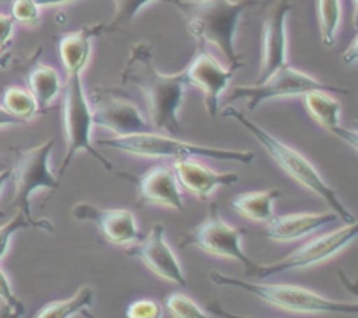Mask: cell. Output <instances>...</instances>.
<instances>
[{"label":"cell","instance_id":"6da1fadb","mask_svg":"<svg viewBox=\"0 0 358 318\" xmlns=\"http://www.w3.org/2000/svg\"><path fill=\"white\" fill-rule=\"evenodd\" d=\"M124 86H135L145 98L152 128L166 135L178 136L182 133L178 112L184 101L185 82L184 72L163 73L154 63V49L149 42H136L129 49L128 62L121 73Z\"/></svg>","mask_w":358,"mask_h":318},{"label":"cell","instance_id":"7a4b0ae2","mask_svg":"<svg viewBox=\"0 0 358 318\" xmlns=\"http://www.w3.org/2000/svg\"><path fill=\"white\" fill-rule=\"evenodd\" d=\"M261 0H180L175 7L185 17L187 31L199 45H213L227 59V65L243 66L236 51V31L241 16Z\"/></svg>","mask_w":358,"mask_h":318},{"label":"cell","instance_id":"3957f363","mask_svg":"<svg viewBox=\"0 0 358 318\" xmlns=\"http://www.w3.org/2000/svg\"><path fill=\"white\" fill-rule=\"evenodd\" d=\"M222 117L236 119V121L240 122V124L243 126L259 143H261L262 149L271 156V159L275 161L290 178H294L297 184L303 185L308 191L315 192L318 198L324 199L339 219L345 220L346 224L357 222V217L346 208L345 203H343L341 198L338 196V192L325 182V178L322 177L320 171H318L317 168L313 166V163H311L306 156H303L299 150H296L294 147H290L289 143L282 142V140H278L276 136H273L271 133L262 129L261 126L255 124L252 119H248L243 112L236 110V108H224Z\"/></svg>","mask_w":358,"mask_h":318},{"label":"cell","instance_id":"277c9868","mask_svg":"<svg viewBox=\"0 0 358 318\" xmlns=\"http://www.w3.org/2000/svg\"><path fill=\"white\" fill-rule=\"evenodd\" d=\"M96 143L107 147V149L138 157H210V159L234 161L240 164H250L255 157V154L250 150L206 147L185 142L178 136L166 135V133L163 135V133L156 131L136 133V135L128 136H110V138H100Z\"/></svg>","mask_w":358,"mask_h":318},{"label":"cell","instance_id":"5b68a950","mask_svg":"<svg viewBox=\"0 0 358 318\" xmlns=\"http://www.w3.org/2000/svg\"><path fill=\"white\" fill-rule=\"evenodd\" d=\"M210 280L219 287H234V289L245 290L257 299L280 308V310L292 311V313H345L357 315V303H345V301H334L329 297L320 296L310 289L290 283H248L245 280L233 278V276L222 275L219 271L210 273Z\"/></svg>","mask_w":358,"mask_h":318},{"label":"cell","instance_id":"8992f818","mask_svg":"<svg viewBox=\"0 0 358 318\" xmlns=\"http://www.w3.org/2000/svg\"><path fill=\"white\" fill-rule=\"evenodd\" d=\"M62 124L63 136H65L66 150L62 164L58 170V178L65 175V170L70 166L73 157L86 150L90 152L101 166L107 171H114V164L101 156L93 145L91 131H93V114H91V103L84 89L83 77L79 73L76 75H66V82L62 89Z\"/></svg>","mask_w":358,"mask_h":318},{"label":"cell","instance_id":"52a82bcc","mask_svg":"<svg viewBox=\"0 0 358 318\" xmlns=\"http://www.w3.org/2000/svg\"><path fill=\"white\" fill-rule=\"evenodd\" d=\"M55 140H45L41 145L30 149H14L16 161L10 168V180L14 184L13 208H17L30 220L31 227L44 229L45 233H52V224L44 219L31 217L30 198L37 191H58L59 178L55 177L49 166Z\"/></svg>","mask_w":358,"mask_h":318},{"label":"cell","instance_id":"ba28073f","mask_svg":"<svg viewBox=\"0 0 358 318\" xmlns=\"http://www.w3.org/2000/svg\"><path fill=\"white\" fill-rule=\"evenodd\" d=\"M311 89H327L331 93L339 94H352L348 87H339L325 84L322 80L315 79L310 73L303 70L294 68L290 63L280 66L278 70L271 73L268 79L255 82L254 86H236L233 87L229 94V101L245 100L248 110H255L261 107L264 101L273 100V98L282 96H303L304 93Z\"/></svg>","mask_w":358,"mask_h":318},{"label":"cell","instance_id":"9c48e42d","mask_svg":"<svg viewBox=\"0 0 358 318\" xmlns=\"http://www.w3.org/2000/svg\"><path fill=\"white\" fill-rule=\"evenodd\" d=\"M245 236L243 229L229 226L222 217L219 215V205L215 201L210 203L208 217L199 224L198 227L187 233L182 240L180 247H194L198 250L205 252V254L217 255V257L224 259H234L240 262L248 275L257 273L259 266L257 262L252 261L241 248V240Z\"/></svg>","mask_w":358,"mask_h":318},{"label":"cell","instance_id":"30bf717a","mask_svg":"<svg viewBox=\"0 0 358 318\" xmlns=\"http://www.w3.org/2000/svg\"><path fill=\"white\" fill-rule=\"evenodd\" d=\"M357 233L358 226L357 222H353L341 227V229H336L332 233H325L322 236L313 238L308 243H304L303 247L294 250L292 254L283 257L282 261L273 262V264H261L257 273H255V276H259V278H268V276L278 275V273L292 271V269H306L311 268V266L320 264V262L334 257L338 252L348 247L355 240Z\"/></svg>","mask_w":358,"mask_h":318},{"label":"cell","instance_id":"8fae6325","mask_svg":"<svg viewBox=\"0 0 358 318\" xmlns=\"http://www.w3.org/2000/svg\"><path fill=\"white\" fill-rule=\"evenodd\" d=\"M87 98L91 103L93 124L108 129L114 136L156 131L145 119V115L140 112V108L115 91L98 87Z\"/></svg>","mask_w":358,"mask_h":318},{"label":"cell","instance_id":"7c38bea8","mask_svg":"<svg viewBox=\"0 0 358 318\" xmlns=\"http://www.w3.org/2000/svg\"><path fill=\"white\" fill-rule=\"evenodd\" d=\"M240 68L236 65H220L205 45H199V51L196 52L194 58L191 59L184 72L185 82L187 86L198 87L205 94V105L208 110L210 117L215 119L219 115V103L220 96L229 86L234 72Z\"/></svg>","mask_w":358,"mask_h":318},{"label":"cell","instance_id":"4fadbf2b","mask_svg":"<svg viewBox=\"0 0 358 318\" xmlns=\"http://www.w3.org/2000/svg\"><path fill=\"white\" fill-rule=\"evenodd\" d=\"M129 255L138 259L149 271H152L159 278L177 283L180 287H187V278H185L180 261L164 236L163 224H154L150 233L142 241H136L135 247L129 248Z\"/></svg>","mask_w":358,"mask_h":318},{"label":"cell","instance_id":"5bb4252c","mask_svg":"<svg viewBox=\"0 0 358 318\" xmlns=\"http://www.w3.org/2000/svg\"><path fill=\"white\" fill-rule=\"evenodd\" d=\"M292 3L290 0H275L266 13L262 24V66L257 82L268 79L275 70L287 65V16Z\"/></svg>","mask_w":358,"mask_h":318},{"label":"cell","instance_id":"9a60e30c","mask_svg":"<svg viewBox=\"0 0 358 318\" xmlns=\"http://www.w3.org/2000/svg\"><path fill=\"white\" fill-rule=\"evenodd\" d=\"M72 217L96 224L105 240L114 245H133L140 240L138 222L126 208H100L83 201L73 205Z\"/></svg>","mask_w":358,"mask_h":318},{"label":"cell","instance_id":"2e32d148","mask_svg":"<svg viewBox=\"0 0 358 318\" xmlns=\"http://www.w3.org/2000/svg\"><path fill=\"white\" fill-rule=\"evenodd\" d=\"M121 177L128 178L136 185L142 205L168 206V208L178 210V212L184 210L180 184H178L173 168L168 164H156L140 177H131L126 173H121Z\"/></svg>","mask_w":358,"mask_h":318},{"label":"cell","instance_id":"e0dca14e","mask_svg":"<svg viewBox=\"0 0 358 318\" xmlns=\"http://www.w3.org/2000/svg\"><path fill=\"white\" fill-rule=\"evenodd\" d=\"M173 171L178 184L199 199H206L219 187H229L240 180L236 173H217L194 157H177Z\"/></svg>","mask_w":358,"mask_h":318},{"label":"cell","instance_id":"ac0fdd59","mask_svg":"<svg viewBox=\"0 0 358 318\" xmlns=\"http://www.w3.org/2000/svg\"><path fill=\"white\" fill-rule=\"evenodd\" d=\"M304 107L315 122L325 128L327 131L334 133L339 140L348 143L352 149L357 150L358 135L353 129H346L341 126V103L336 100L327 89H311L303 94Z\"/></svg>","mask_w":358,"mask_h":318},{"label":"cell","instance_id":"d6986e66","mask_svg":"<svg viewBox=\"0 0 358 318\" xmlns=\"http://www.w3.org/2000/svg\"><path fill=\"white\" fill-rule=\"evenodd\" d=\"M105 34V24H87L77 31H70L59 37L58 41V58L66 75L83 73L91 58L93 41Z\"/></svg>","mask_w":358,"mask_h":318},{"label":"cell","instance_id":"ffe728a7","mask_svg":"<svg viewBox=\"0 0 358 318\" xmlns=\"http://www.w3.org/2000/svg\"><path fill=\"white\" fill-rule=\"evenodd\" d=\"M338 215L329 213H289V215H273L266 226V238L271 241H292L334 224Z\"/></svg>","mask_w":358,"mask_h":318},{"label":"cell","instance_id":"44dd1931","mask_svg":"<svg viewBox=\"0 0 358 318\" xmlns=\"http://www.w3.org/2000/svg\"><path fill=\"white\" fill-rule=\"evenodd\" d=\"M27 80L28 91H30L31 96L35 98L38 112H41V114H45L49 105H51L52 101H55V98L62 93V75H59L58 70L52 68V66L37 63V65L28 72Z\"/></svg>","mask_w":358,"mask_h":318},{"label":"cell","instance_id":"7402d4cb","mask_svg":"<svg viewBox=\"0 0 358 318\" xmlns=\"http://www.w3.org/2000/svg\"><path fill=\"white\" fill-rule=\"evenodd\" d=\"M282 196L278 189H268V191H252L241 192L231 199V208L241 217L257 222H268L275 215V201Z\"/></svg>","mask_w":358,"mask_h":318},{"label":"cell","instance_id":"603a6c76","mask_svg":"<svg viewBox=\"0 0 358 318\" xmlns=\"http://www.w3.org/2000/svg\"><path fill=\"white\" fill-rule=\"evenodd\" d=\"M93 297L94 290L93 287L84 285L73 294L69 299L62 301H52L48 303L45 306H42L37 313L34 315L35 318H72L77 315L84 313L86 310H90L93 306Z\"/></svg>","mask_w":358,"mask_h":318},{"label":"cell","instance_id":"cb8c5ba5","mask_svg":"<svg viewBox=\"0 0 358 318\" xmlns=\"http://www.w3.org/2000/svg\"><path fill=\"white\" fill-rule=\"evenodd\" d=\"M317 17L322 42H324V45L331 48V45H334L339 27H341V0H317Z\"/></svg>","mask_w":358,"mask_h":318},{"label":"cell","instance_id":"d4e9b609","mask_svg":"<svg viewBox=\"0 0 358 318\" xmlns=\"http://www.w3.org/2000/svg\"><path fill=\"white\" fill-rule=\"evenodd\" d=\"M2 107L6 108L10 115H14V117H17L23 122L31 121L35 115L41 114L37 103H35V98L31 96L30 91L17 86H10L3 89Z\"/></svg>","mask_w":358,"mask_h":318},{"label":"cell","instance_id":"484cf974","mask_svg":"<svg viewBox=\"0 0 358 318\" xmlns=\"http://www.w3.org/2000/svg\"><path fill=\"white\" fill-rule=\"evenodd\" d=\"M152 2L156 0H114V16H112L110 23L105 24V34H115L131 24L140 10Z\"/></svg>","mask_w":358,"mask_h":318},{"label":"cell","instance_id":"4316f807","mask_svg":"<svg viewBox=\"0 0 358 318\" xmlns=\"http://www.w3.org/2000/svg\"><path fill=\"white\" fill-rule=\"evenodd\" d=\"M164 308L170 311L171 317L175 318H208L210 313H206L196 301L187 297L185 294L171 292L164 299Z\"/></svg>","mask_w":358,"mask_h":318},{"label":"cell","instance_id":"83f0119b","mask_svg":"<svg viewBox=\"0 0 358 318\" xmlns=\"http://www.w3.org/2000/svg\"><path fill=\"white\" fill-rule=\"evenodd\" d=\"M10 2V17L14 23L24 24V27H38L42 21L41 6L34 0H9Z\"/></svg>","mask_w":358,"mask_h":318},{"label":"cell","instance_id":"f1b7e54d","mask_svg":"<svg viewBox=\"0 0 358 318\" xmlns=\"http://www.w3.org/2000/svg\"><path fill=\"white\" fill-rule=\"evenodd\" d=\"M0 311H2L0 315H6V317H23L24 315L23 303L16 297L13 285L2 268H0Z\"/></svg>","mask_w":358,"mask_h":318},{"label":"cell","instance_id":"f546056e","mask_svg":"<svg viewBox=\"0 0 358 318\" xmlns=\"http://www.w3.org/2000/svg\"><path fill=\"white\" fill-rule=\"evenodd\" d=\"M27 227H31V224L30 220L24 217V213L20 212V210H17V213L13 219L7 220L6 224L0 226V259H2L3 255L7 254V250H9V243L10 240H13L14 234L21 229H27Z\"/></svg>","mask_w":358,"mask_h":318},{"label":"cell","instance_id":"4dcf8cb0","mask_svg":"<svg viewBox=\"0 0 358 318\" xmlns=\"http://www.w3.org/2000/svg\"><path fill=\"white\" fill-rule=\"evenodd\" d=\"M128 318H159L163 317V308L154 299H136L126 308Z\"/></svg>","mask_w":358,"mask_h":318},{"label":"cell","instance_id":"1f68e13d","mask_svg":"<svg viewBox=\"0 0 358 318\" xmlns=\"http://www.w3.org/2000/svg\"><path fill=\"white\" fill-rule=\"evenodd\" d=\"M14 20L10 16L0 13V48L10 45V38L14 34Z\"/></svg>","mask_w":358,"mask_h":318},{"label":"cell","instance_id":"d6a6232c","mask_svg":"<svg viewBox=\"0 0 358 318\" xmlns=\"http://www.w3.org/2000/svg\"><path fill=\"white\" fill-rule=\"evenodd\" d=\"M17 124H24L23 121H20L17 117L10 115L6 108L0 105V126H17Z\"/></svg>","mask_w":358,"mask_h":318},{"label":"cell","instance_id":"836d02e7","mask_svg":"<svg viewBox=\"0 0 358 318\" xmlns=\"http://www.w3.org/2000/svg\"><path fill=\"white\" fill-rule=\"evenodd\" d=\"M343 59H345L346 63H350V65H355V63H357V37L352 41L348 51H345V55H343Z\"/></svg>","mask_w":358,"mask_h":318},{"label":"cell","instance_id":"e575fe53","mask_svg":"<svg viewBox=\"0 0 358 318\" xmlns=\"http://www.w3.org/2000/svg\"><path fill=\"white\" fill-rule=\"evenodd\" d=\"M10 58H13V52H10V45L0 48V68H7V66L10 65Z\"/></svg>","mask_w":358,"mask_h":318},{"label":"cell","instance_id":"d590c367","mask_svg":"<svg viewBox=\"0 0 358 318\" xmlns=\"http://www.w3.org/2000/svg\"><path fill=\"white\" fill-rule=\"evenodd\" d=\"M0 2H9V0H0ZM37 6L45 7V6H62V3H69L73 2V0H34Z\"/></svg>","mask_w":358,"mask_h":318},{"label":"cell","instance_id":"8d00e7d4","mask_svg":"<svg viewBox=\"0 0 358 318\" xmlns=\"http://www.w3.org/2000/svg\"><path fill=\"white\" fill-rule=\"evenodd\" d=\"M9 180H10V170H2V171H0V192L3 191V187H6V184Z\"/></svg>","mask_w":358,"mask_h":318},{"label":"cell","instance_id":"74e56055","mask_svg":"<svg viewBox=\"0 0 358 318\" xmlns=\"http://www.w3.org/2000/svg\"><path fill=\"white\" fill-rule=\"evenodd\" d=\"M353 2V20L357 21V10H358V0H352Z\"/></svg>","mask_w":358,"mask_h":318},{"label":"cell","instance_id":"f35d334b","mask_svg":"<svg viewBox=\"0 0 358 318\" xmlns=\"http://www.w3.org/2000/svg\"><path fill=\"white\" fill-rule=\"evenodd\" d=\"M178 2H180V0H171V3H173V6H177Z\"/></svg>","mask_w":358,"mask_h":318},{"label":"cell","instance_id":"ab89813d","mask_svg":"<svg viewBox=\"0 0 358 318\" xmlns=\"http://www.w3.org/2000/svg\"><path fill=\"white\" fill-rule=\"evenodd\" d=\"M0 168H3V161H2V157H0Z\"/></svg>","mask_w":358,"mask_h":318}]
</instances>
